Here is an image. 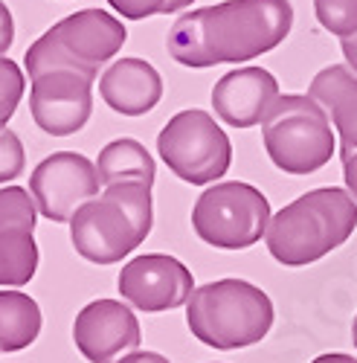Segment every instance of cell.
I'll list each match as a JSON object with an SVG mask.
<instances>
[{
    "instance_id": "6da1fadb",
    "label": "cell",
    "mask_w": 357,
    "mask_h": 363,
    "mask_svg": "<svg viewBox=\"0 0 357 363\" xmlns=\"http://www.w3.org/2000/svg\"><path fill=\"white\" fill-rule=\"evenodd\" d=\"M293 26L288 0H224L186 12L169 29V55L183 67L242 65L276 50Z\"/></svg>"
},
{
    "instance_id": "7a4b0ae2",
    "label": "cell",
    "mask_w": 357,
    "mask_h": 363,
    "mask_svg": "<svg viewBox=\"0 0 357 363\" xmlns=\"http://www.w3.org/2000/svg\"><path fill=\"white\" fill-rule=\"evenodd\" d=\"M357 227V201L340 186H322L282 206L264 230L271 256L285 267H305L329 256Z\"/></svg>"
},
{
    "instance_id": "3957f363",
    "label": "cell",
    "mask_w": 357,
    "mask_h": 363,
    "mask_svg": "<svg viewBox=\"0 0 357 363\" xmlns=\"http://www.w3.org/2000/svg\"><path fill=\"white\" fill-rule=\"evenodd\" d=\"M152 224V186L116 184L105 186L102 198H91L76 209L70 218V241L81 259L94 264H116L148 238Z\"/></svg>"
},
{
    "instance_id": "277c9868",
    "label": "cell",
    "mask_w": 357,
    "mask_h": 363,
    "mask_svg": "<svg viewBox=\"0 0 357 363\" xmlns=\"http://www.w3.org/2000/svg\"><path fill=\"white\" fill-rule=\"evenodd\" d=\"M186 325L203 346L221 352L247 349L267 337L273 325V302L247 279H218L192 291Z\"/></svg>"
},
{
    "instance_id": "5b68a950",
    "label": "cell",
    "mask_w": 357,
    "mask_h": 363,
    "mask_svg": "<svg viewBox=\"0 0 357 363\" xmlns=\"http://www.w3.org/2000/svg\"><path fill=\"white\" fill-rule=\"evenodd\" d=\"M125 26L105 9H81L50 26L47 33L26 50L23 65L29 82L50 70H73L96 79L105 62L123 50Z\"/></svg>"
},
{
    "instance_id": "8992f818",
    "label": "cell",
    "mask_w": 357,
    "mask_h": 363,
    "mask_svg": "<svg viewBox=\"0 0 357 363\" xmlns=\"http://www.w3.org/2000/svg\"><path fill=\"white\" fill-rule=\"evenodd\" d=\"M261 140L276 169L305 177L334 157V131L325 111L300 94H288L271 105L261 119Z\"/></svg>"
},
{
    "instance_id": "52a82bcc",
    "label": "cell",
    "mask_w": 357,
    "mask_h": 363,
    "mask_svg": "<svg viewBox=\"0 0 357 363\" xmlns=\"http://www.w3.org/2000/svg\"><path fill=\"white\" fill-rule=\"evenodd\" d=\"M271 224L267 198L242 180H224L203 189L192 206V227L200 241L218 250H247Z\"/></svg>"
},
{
    "instance_id": "ba28073f",
    "label": "cell",
    "mask_w": 357,
    "mask_h": 363,
    "mask_svg": "<svg viewBox=\"0 0 357 363\" xmlns=\"http://www.w3.org/2000/svg\"><path fill=\"white\" fill-rule=\"evenodd\" d=\"M157 155L183 184L206 186L230 172L232 143L212 113L189 108L163 125L157 134Z\"/></svg>"
},
{
    "instance_id": "9c48e42d",
    "label": "cell",
    "mask_w": 357,
    "mask_h": 363,
    "mask_svg": "<svg viewBox=\"0 0 357 363\" xmlns=\"http://www.w3.org/2000/svg\"><path fill=\"white\" fill-rule=\"evenodd\" d=\"M99 186L96 163L79 151H55L41 160L29 177V195L35 201V209L55 224L70 221L84 201L99 195Z\"/></svg>"
},
{
    "instance_id": "30bf717a",
    "label": "cell",
    "mask_w": 357,
    "mask_h": 363,
    "mask_svg": "<svg viewBox=\"0 0 357 363\" xmlns=\"http://www.w3.org/2000/svg\"><path fill=\"white\" fill-rule=\"evenodd\" d=\"M116 291L134 308L160 314L186 306L195 291V277L181 259L166 253H145L119 270Z\"/></svg>"
},
{
    "instance_id": "8fae6325",
    "label": "cell",
    "mask_w": 357,
    "mask_h": 363,
    "mask_svg": "<svg viewBox=\"0 0 357 363\" xmlns=\"http://www.w3.org/2000/svg\"><path fill=\"white\" fill-rule=\"evenodd\" d=\"M94 111V79L73 70H50L33 79L29 113L50 137H70L81 131Z\"/></svg>"
},
{
    "instance_id": "7c38bea8",
    "label": "cell",
    "mask_w": 357,
    "mask_h": 363,
    "mask_svg": "<svg viewBox=\"0 0 357 363\" xmlns=\"http://www.w3.org/2000/svg\"><path fill=\"white\" fill-rule=\"evenodd\" d=\"M140 340V320L119 299H96L73 320V343L91 363H116L134 352Z\"/></svg>"
},
{
    "instance_id": "4fadbf2b",
    "label": "cell",
    "mask_w": 357,
    "mask_h": 363,
    "mask_svg": "<svg viewBox=\"0 0 357 363\" xmlns=\"http://www.w3.org/2000/svg\"><path fill=\"white\" fill-rule=\"evenodd\" d=\"M279 99V82L264 67H238L212 87V111L232 128H253Z\"/></svg>"
},
{
    "instance_id": "5bb4252c",
    "label": "cell",
    "mask_w": 357,
    "mask_h": 363,
    "mask_svg": "<svg viewBox=\"0 0 357 363\" xmlns=\"http://www.w3.org/2000/svg\"><path fill=\"white\" fill-rule=\"evenodd\" d=\"M99 94L110 111L123 116H142L163 99V79L148 62L131 55L119 58L102 73Z\"/></svg>"
},
{
    "instance_id": "9a60e30c",
    "label": "cell",
    "mask_w": 357,
    "mask_h": 363,
    "mask_svg": "<svg viewBox=\"0 0 357 363\" xmlns=\"http://www.w3.org/2000/svg\"><path fill=\"white\" fill-rule=\"evenodd\" d=\"M308 96L340 131V151L357 148V73L348 65L325 67L311 79Z\"/></svg>"
},
{
    "instance_id": "2e32d148",
    "label": "cell",
    "mask_w": 357,
    "mask_h": 363,
    "mask_svg": "<svg viewBox=\"0 0 357 363\" xmlns=\"http://www.w3.org/2000/svg\"><path fill=\"white\" fill-rule=\"evenodd\" d=\"M96 172H99V184L102 186H116V184H154V157L145 151L140 140L123 137L108 143L99 157H96Z\"/></svg>"
},
{
    "instance_id": "e0dca14e",
    "label": "cell",
    "mask_w": 357,
    "mask_h": 363,
    "mask_svg": "<svg viewBox=\"0 0 357 363\" xmlns=\"http://www.w3.org/2000/svg\"><path fill=\"white\" fill-rule=\"evenodd\" d=\"M41 308L38 302L12 288L0 291V352H21L26 346H33L41 335Z\"/></svg>"
},
{
    "instance_id": "ac0fdd59",
    "label": "cell",
    "mask_w": 357,
    "mask_h": 363,
    "mask_svg": "<svg viewBox=\"0 0 357 363\" xmlns=\"http://www.w3.org/2000/svg\"><path fill=\"white\" fill-rule=\"evenodd\" d=\"M38 270V245L33 227L0 224V288H21Z\"/></svg>"
},
{
    "instance_id": "d6986e66",
    "label": "cell",
    "mask_w": 357,
    "mask_h": 363,
    "mask_svg": "<svg viewBox=\"0 0 357 363\" xmlns=\"http://www.w3.org/2000/svg\"><path fill=\"white\" fill-rule=\"evenodd\" d=\"M314 12L317 21L340 41L357 33V0H314Z\"/></svg>"
},
{
    "instance_id": "ffe728a7",
    "label": "cell",
    "mask_w": 357,
    "mask_h": 363,
    "mask_svg": "<svg viewBox=\"0 0 357 363\" xmlns=\"http://www.w3.org/2000/svg\"><path fill=\"white\" fill-rule=\"evenodd\" d=\"M23 90H26V79L18 62L12 58L0 55V131L9 125V119L15 116L21 99H23Z\"/></svg>"
},
{
    "instance_id": "44dd1931",
    "label": "cell",
    "mask_w": 357,
    "mask_h": 363,
    "mask_svg": "<svg viewBox=\"0 0 357 363\" xmlns=\"http://www.w3.org/2000/svg\"><path fill=\"white\" fill-rule=\"evenodd\" d=\"M35 218H38L35 201L23 186L0 189V224H26L35 230Z\"/></svg>"
},
{
    "instance_id": "7402d4cb",
    "label": "cell",
    "mask_w": 357,
    "mask_h": 363,
    "mask_svg": "<svg viewBox=\"0 0 357 363\" xmlns=\"http://www.w3.org/2000/svg\"><path fill=\"white\" fill-rule=\"evenodd\" d=\"M110 9L116 15H123L128 21H142L152 15H174L189 9L195 0H108Z\"/></svg>"
},
{
    "instance_id": "603a6c76",
    "label": "cell",
    "mask_w": 357,
    "mask_h": 363,
    "mask_svg": "<svg viewBox=\"0 0 357 363\" xmlns=\"http://www.w3.org/2000/svg\"><path fill=\"white\" fill-rule=\"evenodd\" d=\"M23 160H26V155H23L21 137L15 131L4 128L0 131V184H9V180L21 177Z\"/></svg>"
},
{
    "instance_id": "cb8c5ba5",
    "label": "cell",
    "mask_w": 357,
    "mask_h": 363,
    "mask_svg": "<svg viewBox=\"0 0 357 363\" xmlns=\"http://www.w3.org/2000/svg\"><path fill=\"white\" fill-rule=\"evenodd\" d=\"M12 41H15V21H12L9 6L0 0V55H6Z\"/></svg>"
},
{
    "instance_id": "d4e9b609",
    "label": "cell",
    "mask_w": 357,
    "mask_h": 363,
    "mask_svg": "<svg viewBox=\"0 0 357 363\" xmlns=\"http://www.w3.org/2000/svg\"><path fill=\"white\" fill-rule=\"evenodd\" d=\"M340 157H343V177H346L348 195L357 201V148H351V151H340Z\"/></svg>"
},
{
    "instance_id": "484cf974",
    "label": "cell",
    "mask_w": 357,
    "mask_h": 363,
    "mask_svg": "<svg viewBox=\"0 0 357 363\" xmlns=\"http://www.w3.org/2000/svg\"><path fill=\"white\" fill-rule=\"evenodd\" d=\"M116 363H171V360L163 357V354H157V352H140V349H134V352L123 354Z\"/></svg>"
},
{
    "instance_id": "4316f807",
    "label": "cell",
    "mask_w": 357,
    "mask_h": 363,
    "mask_svg": "<svg viewBox=\"0 0 357 363\" xmlns=\"http://www.w3.org/2000/svg\"><path fill=\"white\" fill-rule=\"evenodd\" d=\"M340 47H343V58H346V65H348L351 70H357V33H354L351 38H343V41H340Z\"/></svg>"
},
{
    "instance_id": "83f0119b",
    "label": "cell",
    "mask_w": 357,
    "mask_h": 363,
    "mask_svg": "<svg viewBox=\"0 0 357 363\" xmlns=\"http://www.w3.org/2000/svg\"><path fill=\"white\" fill-rule=\"evenodd\" d=\"M311 363H357V357L343 354V352H329V354H319V357H314Z\"/></svg>"
},
{
    "instance_id": "f1b7e54d",
    "label": "cell",
    "mask_w": 357,
    "mask_h": 363,
    "mask_svg": "<svg viewBox=\"0 0 357 363\" xmlns=\"http://www.w3.org/2000/svg\"><path fill=\"white\" fill-rule=\"evenodd\" d=\"M351 340H354V346H357V317H354V325H351Z\"/></svg>"
}]
</instances>
